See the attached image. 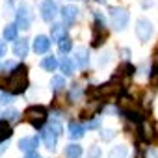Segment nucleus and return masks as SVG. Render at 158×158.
<instances>
[{"label":"nucleus","instance_id":"37","mask_svg":"<svg viewBox=\"0 0 158 158\" xmlns=\"http://www.w3.org/2000/svg\"><path fill=\"white\" fill-rule=\"evenodd\" d=\"M24 158H41V156H39V154H35V152H32V154H26Z\"/></svg>","mask_w":158,"mask_h":158},{"label":"nucleus","instance_id":"10","mask_svg":"<svg viewBox=\"0 0 158 158\" xmlns=\"http://www.w3.org/2000/svg\"><path fill=\"white\" fill-rule=\"evenodd\" d=\"M74 56H76V63L80 65L82 69L88 67V63H89V52H88L86 47H78V48L74 50Z\"/></svg>","mask_w":158,"mask_h":158},{"label":"nucleus","instance_id":"22","mask_svg":"<svg viewBox=\"0 0 158 158\" xmlns=\"http://www.w3.org/2000/svg\"><path fill=\"white\" fill-rule=\"evenodd\" d=\"M127 154H128V149H127L125 145H115V147L110 151L108 158H127Z\"/></svg>","mask_w":158,"mask_h":158},{"label":"nucleus","instance_id":"35","mask_svg":"<svg viewBox=\"0 0 158 158\" xmlns=\"http://www.w3.org/2000/svg\"><path fill=\"white\" fill-rule=\"evenodd\" d=\"M4 54H6V43L0 41V56H4Z\"/></svg>","mask_w":158,"mask_h":158},{"label":"nucleus","instance_id":"15","mask_svg":"<svg viewBox=\"0 0 158 158\" xmlns=\"http://www.w3.org/2000/svg\"><path fill=\"white\" fill-rule=\"evenodd\" d=\"M82 156V147L76 143H69L65 147V158H80Z\"/></svg>","mask_w":158,"mask_h":158},{"label":"nucleus","instance_id":"23","mask_svg":"<svg viewBox=\"0 0 158 158\" xmlns=\"http://www.w3.org/2000/svg\"><path fill=\"white\" fill-rule=\"evenodd\" d=\"M56 65H58V60H56L54 56H47L45 60H41V67H43L45 71H54Z\"/></svg>","mask_w":158,"mask_h":158},{"label":"nucleus","instance_id":"24","mask_svg":"<svg viewBox=\"0 0 158 158\" xmlns=\"http://www.w3.org/2000/svg\"><path fill=\"white\" fill-rule=\"evenodd\" d=\"M50 86L54 91H61L63 86H65V80H63V76H54L52 80H50Z\"/></svg>","mask_w":158,"mask_h":158},{"label":"nucleus","instance_id":"11","mask_svg":"<svg viewBox=\"0 0 158 158\" xmlns=\"http://www.w3.org/2000/svg\"><path fill=\"white\" fill-rule=\"evenodd\" d=\"M60 13H61V19H63V23H65V24H73V23L76 21L78 10H76L74 6H65Z\"/></svg>","mask_w":158,"mask_h":158},{"label":"nucleus","instance_id":"2","mask_svg":"<svg viewBox=\"0 0 158 158\" xmlns=\"http://www.w3.org/2000/svg\"><path fill=\"white\" fill-rule=\"evenodd\" d=\"M26 121L32 125V127H35V128H43V125H45V121H47V108L45 106H30V108H26Z\"/></svg>","mask_w":158,"mask_h":158},{"label":"nucleus","instance_id":"29","mask_svg":"<svg viewBox=\"0 0 158 158\" xmlns=\"http://www.w3.org/2000/svg\"><path fill=\"white\" fill-rule=\"evenodd\" d=\"M151 86L158 88V65H154L151 71Z\"/></svg>","mask_w":158,"mask_h":158},{"label":"nucleus","instance_id":"6","mask_svg":"<svg viewBox=\"0 0 158 158\" xmlns=\"http://www.w3.org/2000/svg\"><path fill=\"white\" fill-rule=\"evenodd\" d=\"M136 35H138V39L147 41V39L152 35V24H151L147 19H139V21L136 23Z\"/></svg>","mask_w":158,"mask_h":158},{"label":"nucleus","instance_id":"39","mask_svg":"<svg viewBox=\"0 0 158 158\" xmlns=\"http://www.w3.org/2000/svg\"><path fill=\"white\" fill-rule=\"evenodd\" d=\"M6 147H8V145H6V143H4V145H0V154H2V152H4V151H6Z\"/></svg>","mask_w":158,"mask_h":158},{"label":"nucleus","instance_id":"12","mask_svg":"<svg viewBox=\"0 0 158 158\" xmlns=\"http://www.w3.org/2000/svg\"><path fill=\"white\" fill-rule=\"evenodd\" d=\"M139 130H141V139H143V141H152V139H154V127H152L147 119L139 125Z\"/></svg>","mask_w":158,"mask_h":158},{"label":"nucleus","instance_id":"19","mask_svg":"<svg viewBox=\"0 0 158 158\" xmlns=\"http://www.w3.org/2000/svg\"><path fill=\"white\" fill-rule=\"evenodd\" d=\"M17 32H19L17 24H8L4 28V39L6 41H17Z\"/></svg>","mask_w":158,"mask_h":158},{"label":"nucleus","instance_id":"18","mask_svg":"<svg viewBox=\"0 0 158 158\" xmlns=\"http://www.w3.org/2000/svg\"><path fill=\"white\" fill-rule=\"evenodd\" d=\"M84 127L82 125H78V123H69V136L73 138V139H80L82 136H84Z\"/></svg>","mask_w":158,"mask_h":158},{"label":"nucleus","instance_id":"8","mask_svg":"<svg viewBox=\"0 0 158 158\" xmlns=\"http://www.w3.org/2000/svg\"><path fill=\"white\" fill-rule=\"evenodd\" d=\"M37 147H39V139L35 136H26V138L19 139V149L23 152H26V154H32Z\"/></svg>","mask_w":158,"mask_h":158},{"label":"nucleus","instance_id":"5","mask_svg":"<svg viewBox=\"0 0 158 158\" xmlns=\"http://www.w3.org/2000/svg\"><path fill=\"white\" fill-rule=\"evenodd\" d=\"M58 13V6L54 0H43V4H41V19L45 23H50Z\"/></svg>","mask_w":158,"mask_h":158},{"label":"nucleus","instance_id":"14","mask_svg":"<svg viewBox=\"0 0 158 158\" xmlns=\"http://www.w3.org/2000/svg\"><path fill=\"white\" fill-rule=\"evenodd\" d=\"M13 54L17 58H24L28 54V41L26 39H17L13 45Z\"/></svg>","mask_w":158,"mask_h":158},{"label":"nucleus","instance_id":"40","mask_svg":"<svg viewBox=\"0 0 158 158\" xmlns=\"http://www.w3.org/2000/svg\"><path fill=\"white\" fill-rule=\"evenodd\" d=\"M0 69H4V65H2V63H0Z\"/></svg>","mask_w":158,"mask_h":158},{"label":"nucleus","instance_id":"13","mask_svg":"<svg viewBox=\"0 0 158 158\" xmlns=\"http://www.w3.org/2000/svg\"><path fill=\"white\" fill-rule=\"evenodd\" d=\"M134 73H136V67H134L132 63L125 61V63H121V67H119V69H117V73L114 74V80H115V78L119 80V78H123V76H132Z\"/></svg>","mask_w":158,"mask_h":158},{"label":"nucleus","instance_id":"31","mask_svg":"<svg viewBox=\"0 0 158 158\" xmlns=\"http://www.w3.org/2000/svg\"><path fill=\"white\" fill-rule=\"evenodd\" d=\"M95 26H99V28H106V21H104V17L97 11L95 13Z\"/></svg>","mask_w":158,"mask_h":158},{"label":"nucleus","instance_id":"27","mask_svg":"<svg viewBox=\"0 0 158 158\" xmlns=\"http://www.w3.org/2000/svg\"><path fill=\"white\" fill-rule=\"evenodd\" d=\"M80 95H82V88L78 86V84H74V86H73V89L69 91V99H71V101H76Z\"/></svg>","mask_w":158,"mask_h":158},{"label":"nucleus","instance_id":"1","mask_svg":"<svg viewBox=\"0 0 158 158\" xmlns=\"http://www.w3.org/2000/svg\"><path fill=\"white\" fill-rule=\"evenodd\" d=\"M28 88V67L26 65H17L15 71L8 76V80L4 82V89L10 95H21Z\"/></svg>","mask_w":158,"mask_h":158},{"label":"nucleus","instance_id":"33","mask_svg":"<svg viewBox=\"0 0 158 158\" xmlns=\"http://www.w3.org/2000/svg\"><path fill=\"white\" fill-rule=\"evenodd\" d=\"M89 158H101V147L93 145V147L89 149Z\"/></svg>","mask_w":158,"mask_h":158},{"label":"nucleus","instance_id":"16","mask_svg":"<svg viewBox=\"0 0 158 158\" xmlns=\"http://www.w3.org/2000/svg\"><path fill=\"white\" fill-rule=\"evenodd\" d=\"M104 37H106V28H99V26H95L93 28V47H101L102 43H104Z\"/></svg>","mask_w":158,"mask_h":158},{"label":"nucleus","instance_id":"34","mask_svg":"<svg viewBox=\"0 0 158 158\" xmlns=\"http://www.w3.org/2000/svg\"><path fill=\"white\" fill-rule=\"evenodd\" d=\"M114 134H115V130H110V128H106V130H101V136H102V139H110Z\"/></svg>","mask_w":158,"mask_h":158},{"label":"nucleus","instance_id":"21","mask_svg":"<svg viewBox=\"0 0 158 158\" xmlns=\"http://www.w3.org/2000/svg\"><path fill=\"white\" fill-rule=\"evenodd\" d=\"M11 127H10V123L6 121V119H2V121H0V143H2V141H6L10 136H11Z\"/></svg>","mask_w":158,"mask_h":158},{"label":"nucleus","instance_id":"17","mask_svg":"<svg viewBox=\"0 0 158 158\" xmlns=\"http://www.w3.org/2000/svg\"><path fill=\"white\" fill-rule=\"evenodd\" d=\"M60 69H61V73H63L65 76H73V73H74V63H73V60H71V58H61Z\"/></svg>","mask_w":158,"mask_h":158},{"label":"nucleus","instance_id":"30","mask_svg":"<svg viewBox=\"0 0 158 158\" xmlns=\"http://www.w3.org/2000/svg\"><path fill=\"white\" fill-rule=\"evenodd\" d=\"M48 127H50V128H52V130H54L58 136L61 134V121H58V119H52V121L48 123Z\"/></svg>","mask_w":158,"mask_h":158},{"label":"nucleus","instance_id":"28","mask_svg":"<svg viewBox=\"0 0 158 158\" xmlns=\"http://www.w3.org/2000/svg\"><path fill=\"white\" fill-rule=\"evenodd\" d=\"M58 47H60V50H61V52H69V50H71V47H73V43H71V39H69V37H65V39H61V41L58 43Z\"/></svg>","mask_w":158,"mask_h":158},{"label":"nucleus","instance_id":"32","mask_svg":"<svg viewBox=\"0 0 158 158\" xmlns=\"http://www.w3.org/2000/svg\"><path fill=\"white\" fill-rule=\"evenodd\" d=\"M13 101V97L10 95V93H2V95H0V104H2V106H6V104H10Z\"/></svg>","mask_w":158,"mask_h":158},{"label":"nucleus","instance_id":"3","mask_svg":"<svg viewBox=\"0 0 158 158\" xmlns=\"http://www.w3.org/2000/svg\"><path fill=\"white\" fill-rule=\"evenodd\" d=\"M21 30H28L32 24V11L28 4H21L17 8V23H15Z\"/></svg>","mask_w":158,"mask_h":158},{"label":"nucleus","instance_id":"26","mask_svg":"<svg viewBox=\"0 0 158 158\" xmlns=\"http://www.w3.org/2000/svg\"><path fill=\"white\" fill-rule=\"evenodd\" d=\"M84 128H86V130H95V128H101V119H99V117H95V119L86 121Z\"/></svg>","mask_w":158,"mask_h":158},{"label":"nucleus","instance_id":"38","mask_svg":"<svg viewBox=\"0 0 158 158\" xmlns=\"http://www.w3.org/2000/svg\"><path fill=\"white\" fill-rule=\"evenodd\" d=\"M154 65H158V48H156V52H154Z\"/></svg>","mask_w":158,"mask_h":158},{"label":"nucleus","instance_id":"36","mask_svg":"<svg viewBox=\"0 0 158 158\" xmlns=\"http://www.w3.org/2000/svg\"><path fill=\"white\" fill-rule=\"evenodd\" d=\"M147 156H149V158H158V154H156L154 151H149V152H147Z\"/></svg>","mask_w":158,"mask_h":158},{"label":"nucleus","instance_id":"7","mask_svg":"<svg viewBox=\"0 0 158 158\" xmlns=\"http://www.w3.org/2000/svg\"><path fill=\"white\" fill-rule=\"evenodd\" d=\"M41 138H43V143H45V147L48 149V151H54L56 149V139H58V134L47 125V127H43L41 128Z\"/></svg>","mask_w":158,"mask_h":158},{"label":"nucleus","instance_id":"9","mask_svg":"<svg viewBox=\"0 0 158 158\" xmlns=\"http://www.w3.org/2000/svg\"><path fill=\"white\" fill-rule=\"evenodd\" d=\"M48 48H50V39L47 35H37L34 39V50L37 54H45V52H48Z\"/></svg>","mask_w":158,"mask_h":158},{"label":"nucleus","instance_id":"25","mask_svg":"<svg viewBox=\"0 0 158 158\" xmlns=\"http://www.w3.org/2000/svg\"><path fill=\"white\" fill-rule=\"evenodd\" d=\"M4 117H6V121H8V123H10V121H11V123H15V121L19 119V112H17V110H13V108H11V110H6V112H4Z\"/></svg>","mask_w":158,"mask_h":158},{"label":"nucleus","instance_id":"4","mask_svg":"<svg viewBox=\"0 0 158 158\" xmlns=\"http://www.w3.org/2000/svg\"><path fill=\"white\" fill-rule=\"evenodd\" d=\"M110 15H112V24H114V28H115L117 32L125 30V26L128 24V11L123 10V8H114V10L110 11Z\"/></svg>","mask_w":158,"mask_h":158},{"label":"nucleus","instance_id":"20","mask_svg":"<svg viewBox=\"0 0 158 158\" xmlns=\"http://www.w3.org/2000/svg\"><path fill=\"white\" fill-rule=\"evenodd\" d=\"M52 37H54V41H61V39H65L67 37V30H65V26L63 24H54L52 26Z\"/></svg>","mask_w":158,"mask_h":158}]
</instances>
